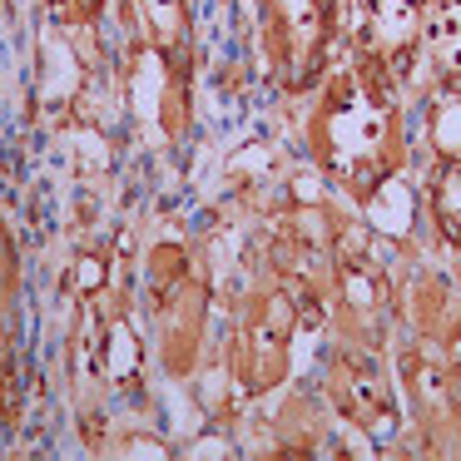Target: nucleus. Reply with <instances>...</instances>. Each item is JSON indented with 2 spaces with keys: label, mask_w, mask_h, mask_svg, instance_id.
Returning <instances> with one entry per match:
<instances>
[{
  "label": "nucleus",
  "mask_w": 461,
  "mask_h": 461,
  "mask_svg": "<svg viewBox=\"0 0 461 461\" xmlns=\"http://www.w3.org/2000/svg\"><path fill=\"white\" fill-rule=\"evenodd\" d=\"M303 149L332 199L372 213L411 164V130L402 80L362 50H342L338 65L308 95Z\"/></svg>",
  "instance_id": "obj_1"
},
{
  "label": "nucleus",
  "mask_w": 461,
  "mask_h": 461,
  "mask_svg": "<svg viewBox=\"0 0 461 461\" xmlns=\"http://www.w3.org/2000/svg\"><path fill=\"white\" fill-rule=\"evenodd\" d=\"M140 338L130 322V283H120L110 253H90L80 263L70 308V338H65V372H70L75 397V427L90 441V451H104L110 437V397L134 382Z\"/></svg>",
  "instance_id": "obj_2"
},
{
  "label": "nucleus",
  "mask_w": 461,
  "mask_h": 461,
  "mask_svg": "<svg viewBox=\"0 0 461 461\" xmlns=\"http://www.w3.org/2000/svg\"><path fill=\"white\" fill-rule=\"evenodd\" d=\"M130 50V85L149 80V120L164 140H189L194 124V0H110Z\"/></svg>",
  "instance_id": "obj_3"
},
{
  "label": "nucleus",
  "mask_w": 461,
  "mask_h": 461,
  "mask_svg": "<svg viewBox=\"0 0 461 461\" xmlns=\"http://www.w3.org/2000/svg\"><path fill=\"white\" fill-rule=\"evenodd\" d=\"M144 322L149 357L164 377L189 382L209 357L213 338V283L199 253L179 239H159L144 253Z\"/></svg>",
  "instance_id": "obj_4"
},
{
  "label": "nucleus",
  "mask_w": 461,
  "mask_h": 461,
  "mask_svg": "<svg viewBox=\"0 0 461 461\" xmlns=\"http://www.w3.org/2000/svg\"><path fill=\"white\" fill-rule=\"evenodd\" d=\"M411 253H392V239L372 229L352 209L348 229L338 239L332 258V288H328V322L338 342H362V348L387 352L392 332L402 328V278H407Z\"/></svg>",
  "instance_id": "obj_5"
},
{
  "label": "nucleus",
  "mask_w": 461,
  "mask_h": 461,
  "mask_svg": "<svg viewBox=\"0 0 461 461\" xmlns=\"http://www.w3.org/2000/svg\"><path fill=\"white\" fill-rule=\"evenodd\" d=\"M312 322H318V312L308 308L298 288H288L273 273H258L233 303L229 332H223V372H229L233 392L243 402H263L278 387H288L298 332Z\"/></svg>",
  "instance_id": "obj_6"
},
{
  "label": "nucleus",
  "mask_w": 461,
  "mask_h": 461,
  "mask_svg": "<svg viewBox=\"0 0 461 461\" xmlns=\"http://www.w3.org/2000/svg\"><path fill=\"white\" fill-rule=\"evenodd\" d=\"M352 41V0H258V55L273 90L308 100Z\"/></svg>",
  "instance_id": "obj_7"
},
{
  "label": "nucleus",
  "mask_w": 461,
  "mask_h": 461,
  "mask_svg": "<svg viewBox=\"0 0 461 461\" xmlns=\"http://www.w3.org/2000/svg\"><path fill=\"white\" fill-rule=\"evenodd\" d=\"M348 219H352V209L328 194V199H283L258 223L263 273L298 288L322 322H328L332 258H338V239L348 229Z\"/></svg>",
  "instance_id": "obj_8"
},
{
  "label": "nucleus",
  "mask_w": 461,
  "mask_h": 461,
  "mask_svg": "<svg viewBox=\"0 0 461 461\" xmlns=\"http://www.w3.org/2000/svg\"><path fill=\"white\" fill-rule=\"evenodd\" d=\"M402 411L421 456H461V352L421 338L392 348Z\"/></svg>",
  "instance_id": "obj_9"
},
{
  "label": "nucleus",
  "mask_w": 461,
  "mask_h": 461,
  "mask_svg": "<svg viewBox=\"0 0 461 461\" xmlns=\"http://www.w3.org/2000/svg\"><path fill=\"white\" fill-rule=\"evenodd\" d=\"M322 402L342 427H352L362 441H377V447L397 441L402 427H407L397 372H392L382 348L338 342L328 352V367H322Z\"/></svg>",
  "instance_id": "obj_10"
},
{
  "label": "nucleus",
  "mask_w": 461,
  "mask_h": 461,
  "mask_svg": "<svg viewBox=\"0 0 461 461\" xmlns=\"http://www.w3.org/2000/svg\"><path fill=\"white\" fill-rule=\"evenodd\" d=\"M25 249L15 239L11 219L0 213V437L21 431L25 392H31V362H25Z\"/></svg>",
  "instance_id": "obj_11"
},
{
  "label": "nucleus",
  "mask_w": 461,
  "mask_h": 461,
  "mask_svg": "<svg viewBox=\"0 0 461 461\" xmlns=\"http://www.w3.org/2000/svg\"><path fill=\"white\" fill-rule=\"evenodd\" d=\"M431 0H352V50L382 60L402 85L417 80Z\"/></svg>",
  "instance_id": "obj_12"
},
{
  "label": "nucleus",
  "mask_w": 461,
  "mask_h": 461,
  "mask_svg": "<svg viewBox=\"0 0 461 461\" xmlns=\"http://www.w3.org/2000/svg\"><path fill=\"white\" fill-rule=\"evenodd\" d=\"M417 75L427 90H461V0H431Z\"/></svg>",
  "instance_id": "obj_13"
},
{
  "label": "nucleus",
  "mask_w": 461,
  "mask_h": 461,
  "mask_svg": "<svg viewBox=\"0 0 461 461\" xmlns=\"http://www.w3.org/2000/svg\"><path fill=\"white\" fill-rule=\"evenodd\" d=\"M421 199H427L421 209L431 219L437 243L451 253V268H461V154L456 159H431Z\"/></svg>",
  "instance_id": "obj_14"
},
{
  "label": "nucleus",
  "mask_w": 461,
  "mask_h": 461,
  "mask_svg": "<svg viewBox=\"0 0 461 461\" xmlns=\"http://www.w3.org/2000/svg\"><path fill=\"white\" fill-rule=\"evenodd\" d=\"M104 5H110V0H45V11L60 21L65 35H75V31L90 35L95 25L104 21Z\"/></svg>",
  "instance_id": "obj_15"
}]
</instances>
